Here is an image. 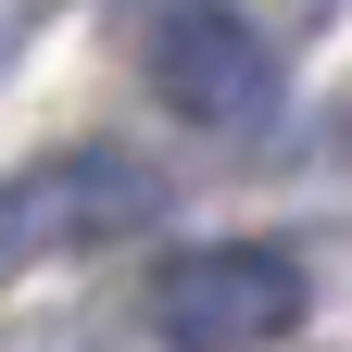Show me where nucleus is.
<instances>
[{"instance_id": "obj_1", "label": "nucleus", "mask_w": 352, "mask_h": 352, "mask_svg": "<svg viewBox=\"0 0 352 352\" xmlns=\"http://www.w3.org/2000/svg\"><path fill=\"white\" fill-rule=\"evenodd\" d=\"M302 302L315 289L277 239H201L151 277V327H164V352H277L302 327Z\"/></svg>"}, {"instance_id": "obj_2", "label": "nucleus", "mask_w": 352, "mask_h": 352, "mask_svg": "<svg viewBox=\"0 0 352 352\" xmlns=\"http://www.w3.org/2000/svg\"><path fill=\"white\" fill-rule=\"evenodd\" d=\"M151 101L201 139H239L277 101V51L227 13V0H189V13H151Z\"/></svg>"}, {"instance_id": "obj_3", "label": "nucleus", "mask_w": 352, "mask_h": 352, "mask_svg": "<svg viewBox=\"0 0 352 352\" xmlns=\"http://www.w3.org/2000/svg\"><path fill=\"white\" fill-rule=\"evenodd\" d=\"M139 227H164V176L126 164V151H51V164H25V189H13L25 264L101 252V239H139Z\"/></svg>"}, {"instance_id": "obj_4", "label": "nucleus", "mask_w": 352, "mask_h": 352, "mask_svg": "<svg viewBox=\"0 0 352 352\" xmlns=\"http://www.w3.org/2000/svg\"><path fill=\"white\" fill-rule=\"evenodd\" d=\"M126 13H189V0H126Z\"/></svg>"}]
</instances>
